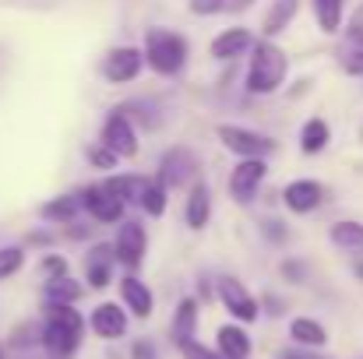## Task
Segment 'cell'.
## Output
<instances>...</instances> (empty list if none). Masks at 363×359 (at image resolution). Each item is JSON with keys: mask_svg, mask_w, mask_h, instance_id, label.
<instances>
[{"mask_svg": "<svg viewBox=\"0 0 363 359\" xmlns=\"http://www.w3.org/2000/svg\"><path fill=\"white\" fill-rule=\"evenodd\" d=\"M121 300L123 307L134 314V317H152V310H155V296H152V289L138 278V275H123L121 278Z\"/></svg>", "mask_w": 363, "mask_h": 359, "instance_id": "9a60e30c", "label": "cell"}, {"mask_svg": "<svg viewBox=\"0 0 363 359\" xmlns=\"http://www.w3.org/2000/svg\"><path fill=\"white\" fill-rule=\"evenodd\" d=\"M289 74V57L286 50H279L272 39L254 42L250 50V64H247V92L250 96H272L286 85Z\"/></svg>", "mask_w": 363, "mask_h": 359, "instance_id": "7a4b0ae2", "label": "cell"}, {"mask_svg": "<svg viewBox=\"0 0 363 359\" xmlns=\"http://www.w3.org/2000/svg\"><path fill=\"white\" fill-rule=\"evenodd\" d=\"M85 317L74 310V303H46V324H43V349L50 359H71L82 346Z\"/></svg>", "mask_w": 363, "mask_h": 359, "instance_id": "6da1fadb", "label": "cell"}, {"mask_svg": "<svg viewBox=\"0 0 363 359\" xmlns=\"http://www.w3.org/2000/svg\"><path fill=\"white\" fill-rule=\"evenodd\" d=\"M339 67L353 78H363V25H350V32L342 35V46H339Z\"/></svg>", "mask_w": 363, "mask_h": 359, "instance_id": "d6986e66", "label": "cell"}, {"mask_svg": "<svg viewBox=\"0 0 363 359\" xmlns=\"http://www.w3.org/2000/svg\"><path fill=\"white\" fill-rule=\"evenodd\" d=\"M78 198H82V208H85L96 222H103V226H117V222H123V208H127V205H123L113 190H106L103 183L85 187Z\"/></svg>", "mask_w": 363, "mask_h": 359, "instance_id": "30bf717a", "label": "cell"}, {"mask_svg": "<svg viewBox=\"0 0 363 359\" xmlns=\"http://www.w3.org/2000/svg\"><path fill=\"white\" fill-rule=\"evenodd\" d=\"M82 292H85V289H82L71 275H64V278H46V303H78Z\"/></svg>", "mask_w": 363, "mask_h": 359, "instance_id": "f1b7e54d", "label": "cell"}, {"mask_svg": "<svg viewBox=\"0 0 363 359\" xmlns=\"http://www.w3.org/2000/svg\"><path fill=\"white\" fill-rule=\"evenodd\" d=\"M89 328L99 338H121V335H127V314L117 303H99L89 317Z\"/></svg>", "mask_w": 363, "mask_h": 359, "instance_id": "e0dca14e", "label": "cell"}, {"mask_svg": "<svg viewBox=\"0 0 363 359\" xmlns=\"http://www.w3.org/2000/svg\"><path fill=\"white\" fill-rule=\"evenodd\" d=\"M296 11H300V0H275V4L268 7V14H264L261 32H264L268 39H275L279 32H286V25L296 18Z\"/></svg>", "mask_w": 363, "mask_h": 359, "instance_id": "cb8c5ba5", "label": "cell"}, {"mask_svg": "<svg viewBox=\"0 0 363 359\" xmlns=\"http://www.w3.org/2000/svg\"><path fill=\"white\" fill-rule=\"evenodd\" d=\"M254 0H230V11H247Z\"/></svg>", "mask_w": 363, "mask_h": 359, "instance_id": "f35d334b", "label": "cell"}, {"mask_svg": "<svg viewBox=\"0 0 363 359\" xmlns=\"http://www.w3.org/2000/svg\"><path fill=\"white\" fill-rule=\"evenodd\" d=\"M216 137L223 141L226 152H233L240 159H268L279 148L275 137H268L261 130H250V127H240V123H219L216 127Z\"/></svg>", "mask_w": 363, "mask_h": 359, "instance_id": "277c9868", "label": "cell"}, {"mask_svg": "<svg viewBox=\"0 0 363 359\" xmlns=\"http://www.w3.org/2000/svg\"><path fill=\"white\" fill-rule=\"evenodd\" d=\"M187 7H191V14H201V18H208V14H219V11H226V7H230V0H191Z\"/></svg>", "mask_w": 363, "mask_h": 359, "instance_id": "d6a6232c", "label": "cell"}, {"mask_svg": "<svg viewBox=\"0 0 363 359\" xmlns=\"http://www.w3.org/2000/svg\"><path fill=\"white\" fill-rule=\"evenodd\" d=\"M155 176H159L169 190H180L184 183H194V180H198V155H194L191 148L177 144V148L162 152L159 173H155Z\"/></svg>", "mask_w": 363, "mask_h": 359, "instance_id": "5b68a950", "label": "cell"}, {"mask_svg": "<svg viewBox=\"0 0 363 359\" xmlns=\"http://www.w3.org/2000/svg\"><path fill=\"white\" fill-rule=\"evenodd\" d=\"M113 250H117V261L123 268H141L145 264V250H148V233L138 219H123L121 229H117V239H113Z\"/></svg>", "mask_w": 363, "mask_h": 359, "instance_id": "9c48e42d", "label": "cell"}, {"mask_svg": "<svg viewBox=\"0 0 363 359\" xmlns=\"http://www.w3.org/2000/svg\"><path fill=\"white\" fill-rule=\"evenodd\" d=\"M187 57H191V46L180 32L162 28V25H152L145 32V64L159 78H177L187 67Z\"/></svg>", "mask_w": 363, "mask_h": 359, "instance_id": "3957f363", "label": "cell"}, {"mask_svg": "<svg viewBox=\"0 0 363 359\" xmlns=\"http://www.w3.org/2000/svg\"><path fill=\"white\" fill-rule=\"evenodd\" d=\"M180 356L184 359H223L219 353H212V349H205L201 342H194V338H187V342H180Z\"/></svg>", "mask_w": 363, "mask_h": 359, "instance_id": "1f68e13d", "label": "cell"}, {"mask_svg": "<svg viewBox=\"0 0 363 359\" xmlns=\"http://www.w3.org/2000/svg\"><path fill=\"white\" fill-rule=\"evenodd\" d=\"M282 201H286V208H289L293 215H311L314 208H321L325 187H321L318 180H293V183H286Z\"/></svg>", "mask_w": 363, "mask_h": 359, "instance_id": "7c38bea8", "label": "cell"}, {"mask_svg": "<svg viewBox=\"0 0 363 359\" xmlns=\"http://www.w3.org/2000/svg\"><path fill=\"white\" fill-rule=\"evenodd\" d=\"M99 141H103L110 152H117L121 159H134V155H138V130H134V123L127 117V110H113L110 117L103 120Z\"/></svg>", "mask_w": 363, "mask_h": 359, "instance_id": "52a82bcc", "label": "cell"}, {"mask_svg": "<svg viewBox=\"0 0 363 359\" xmlns=\"http://www.w3.org/2000/svg\"><path fill=\"white\" fill-rule=\"evenodd\" d=\"M289 338L296 342V346H311V349H321L325 342H328V331L314 321V317H296L293 324H289Z\"/></svg>", "mask_w": 363, "mask_h": 359, "instance_id": "484cf974", "label": "cell"}, {"mask_svg": "<svg viewBox=\"0 0 363 359\" xmlns=\"http://www.w3.org/2000/svg\"><path fill=\"white\" fill-rule=\"evenodd\" d=\"M314 7V18H318V28L325 35H335L342 28V11H346V0H311Z\"/></svg>", "mask_w": 363, "mask_h": 359, "instance_id": "4316f807", "label": "cell"}, {"mask_svg": "<svg viewBox=\"0 0 363 359\" xmlns=\"http://www.w3.org/2000/svg\"><path fill=\"white\" fill-rule=\"evenodd\" d=\"M264 176H268V162L264 159H240L233 166V173H230V198L237 205H250L257 198Z\"/></svg>", "mask_w": 363, "mask_h": 359, "instance_id": "8992f818", "label": "cell"}, {"mask_svg": "<svg viewBox=\"0 0 363 359\" xmlns=\"http://www.w3.org/2000/svg\"><path fill=\"white\" fill-rule=\"evenodd\" d=\"M219 300H223V307L230 310V317H237L243 324H250V321H257V300L247 292V285H243L240 278H219Z\"/></svg>", "mask_w": 363, "mask_h": 359, "instance_id": "8fae6325", "label": "cell"}, {"mask_svg": "<svg viewBox=\"0 0 363 359\" xmlns=\"http://www.w3.org/2000/svg\"><path fill=\"white\" fill-rule=\"evenodd\" d=\"M357 278L363 282V261H357Z\"/></svg>", "mask_w": 363, "mask_h": 359, "instance_id": "ab89813d", "label": "cell"}, {"mask_svg": "<svg viewBox=\"0 0 363 359\" xmlns=\"http://www.w3.org/2000/svg\"><path fill=\"white\" fill-rule=\"evenodd\" d=\"M184 219L191 229H205L212 219V190L205 180H194L187 190V205H184Z\"/></svg>", "mask_w": 363, "mask_h": 359, "instance_id": "2e32d148", "label": "cell"}, {"mask_svg": "<svg viewBox=\"0 0 363 359\" xmlns=\"http://www.w3.org/2000/svg\"><path fill=\"white\" fill-rule=\"evenodd\" d=\"M85 159H89V166H96V169H117V162H121V155L110 152L103 141L89 144V148H85Z\"/></svg>", "mask_w": 363, "mask_h": 359, "instance_id": "f546056e", "label": "cell"}, {"mask_svg": "<svg viewBox=\"0 0 363 359\" xmlns=\"http://www.w3.org/2000/svg\"><path fill=\"white\" fill-rule=\"evenodd\" d=\"M261 229H264V237L275 239V243H282V239H286V226H282V222H275V219H268Z\"/></svg>", "mask_w": 363, "mask_h": 359, "instance_id": "d590c367", "label": "cell"}, {"mask_svg": "<svg viewBox=\"0 0 363 359\" xmlns=\"http://www.w3.org/2000/svg\"><path fill=\"white\" fill-rule=\"evenodd\" d=\"M28 243H35V246H46V243H53L50 233H28Z\"/></svg>", "mask_w": 363, "mask_h": 359, "instance_id": "74e56055", "label": "cell"}, {"mask_svg": "<svg viewBox=\"0 0 363 359\" xmlns=\"http://www.w3.org/2000/svg\"><path fill=\"white\" fill-rule=\"evenodd\" d=\"M216 342H219V356L223 359H247L250 356V338H247V331L237 328V324H223L219 335H216Z\"/></svg>", "mask_w": 363, "mask_h": 359, "instance_id": "44dd1931", "label": "cell"}, {"mask_svg": "<svg viewBox=\"0 0 363 359\" xmlns=\"http://www.w3.org/2000/svg\"><path fill=\"white\" fill-rule=\"evenodd\" d=\"M78 212H82V198H74V194H57L39 205V219L50 226H71Z\"/></svg>", "mask_w": 363, "mask_h": 359, "instance_id": "ac0fdd59", "label": "cell"}, {"mask_svg": "<svg viewBox=\"0 0 363 359\" xmlns=\"http://www.w3.org/2000/svg\"><path fill=\"white\" fill-rule=\"evenodd\" d=\"M148 180H152V176H141V173H117V176L103 180V187L113 190L123 205H138L141 194H145V187H148Z\"/></svg>", "mask_w": 363, "mask_h": 359, "instance_id": "ffe728a7", "label": "cell"}, {"mask_svg": "<svg viewBox=\"0 0 363 359\" xmlns=\"http://www.w3.org/2000/svg\"><path fill=\"white\" fill-rule=\"evenodd\" d=\"M194 328H198V303L187 296V300H180V307L173 314V342L180 346V342L194 338Z\"/></svg>", "mask_w": 363, "mask_h": 359, "instance_id": "83f0119b", "label": "cell"}, {"mask_svg": "<svg viewBox=\"0 0 363 359\" xmlns=\"http://www.w3.org/2000/svg\"><path fill=\"white\" fill-rule=\"evenodd\" d=\"M328 239L339 246V250H346V253H357L363 257V222H353V219H342V222H335L332 229H328Z\"/></svg>", "mask_w": 363, "mask_h": 359, "instance_id": "603a6c76", "label": "cell"}, {"mask_svg": "<svg viewBox=\"0 0 363 359\" xmlns=\"http://www.w3.org/2000/svg\"><path fill=\"white\" fill-rule=\"evenodd\" d=\"M300 359H321V356H314V353H300Z\"/></svg>", "mask_w": 363, "mask_h": 359, "instance_id": "60d3db41", "label": "cell"}, {"mask_svg": "<svg viewBox=\"0 0 363 359\" xmlns=\"http://www.w3.org/2000/svg\"><path fill=\"white\" fill-rule=\"evenodd\" d=\"M0 359H4V353H0Z\"/></svg>", "mask_w": 363, "mask_h": 359, "instance_id": "7bdbcfd3", "label": "cell"}, {"mask_svg": "<svg viewBox=\"0 0 363 359\" xmlns=\"http://www.w3.org/2000/svg\"><path fill=\"white\" fill-rule=\"evenodd\" d=\"M21 264H25V250L21 246H0V282L18 275Z\"/></svg>", "mask_w": 363, "mask_h": 359, "instance_id": "4dcf8cb0", "label": "cell"}, {"mask_svg": "<svg viewBox=\"0 0 363 359\" xmlns=\"http://www.w3.org/2000/svg\"><path fill=\"white\" fill-rule=\"evenodd\" d=\"M141 67H145V50H134V46H117V50H110L106 57H103V78L110 81V85H130V81H138V74H141Z\"/></svg>", "mask_w": 363, "mask_h": 359, "instance_id": "ba28073f", "label": "cell"}, {"mask_svg": "<svg viewBox=\"0 0 363 359\" xmlns=\"http://www.w3.org/2000/svg\"><path fill=\"white\" fill-rule=\"evenodd\" d=\"M43 275H46V278H64V275H67V261H64L60 253L43 257Z\"/></svg>", "mask_w": 363, "mask_h": 359, "instance_id": "836d02e7", "label": "cell"}, {"mask_svg": "<svg viewBox=\"0 0 363 359\" xmlns=\"http://www.w3.org/2000/svg\"><path fill=\"white\" fill-rule=\"evenodd\" d=\"M328 141H332V127H328L321 117H311L303 127H300V152H303V155H318V152H325Z\"/></svg>", "mask_w": 363, "mask_h": 359, "instance_id": "7402d4cb", "label": "cell"}, {"mask_svg": "<svg viewBox=\"0 0 363 359\" xmlns=\"http://www.w3.org/2000/svg\"><path fill=\"white\" fill-rule=\"evenodd\" d=\"M282 359H300V353H289V356H282Z\"/></svg>", "mask_w": 363, "mask_h": 359, "instance_id": "b9f144b4", "label": "cell"}, {"mask_svg": "<svg viewBox=\"0 0 363 359\" xmlns=\"http://www.w3.org/2000/svg\"><path fill=\"white\" fill-rule=\"evenodd\" d=\"M134 359H155V346L152 342H134Z\"/></svg>", "mask_w": 363, "mask_h": 359, "instance_id": "8d00e7d4", "label": "cell"}, {"mask_svg": "<svg viewBox=\"0 0 363 359\" xmlns=\"http://www.w3.org/2000/svg\"><path fill=\"white\" fill-rule=\"evenodd\" d=\"M282 275H286L289 282H303V275H307V268H303L300 261H282Z\"/></svg>", "mask_w": 363, "mask_h": 359, "instance_id": "e575fe53", "label": "cell"}, {"mask_svg": "<svg viewBox=\"0 0 363 359\" xmlns=\"http://www.w3.org/2000/svg\"><path fill=\"white\" fill-rule=\"evenodd\" d=\"M113 264H117L113 243H96V246L85 253V282H89L92 289H106L110 278H113Z\"/></svg>", "mask_w": 363, "mask_h": 359, "instance_id": "4fadbf2b", "label": "cell"}, {"mask_svg": "<svg viewBox=\"0 0 363 359\" xmlns=\"http://www.w3.org/2000/svg\"><path fill=\"white\" fill-rule=\"evenodd\" d=\"M254 50V35L247 32V28H226V32H219L216 39H212V46H208V53L219 60V64H233V60H240Z\"/></svg>", "mask_w": 363, "mask_h": 359, "instance_id": "5bb4252c", "label": "cell"}, {"mask_svg": "<svg viewBox=\"0 0 363 359\" xmlns=\"http://www.w3.org/2000/svg\"><path fill=\"white\" fill-rule=\"evenodd\" d=\"M166 205H169V187H166L159 176H152L148 187H145V194H141V201H138V208H141L148 219H162V215H166Z\"/></svg>", "mask_w": 363, "mask_h": 359, "instance_id": "d4e9b609", "label": "cell"}]
</instances>
